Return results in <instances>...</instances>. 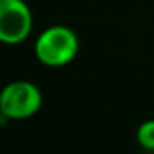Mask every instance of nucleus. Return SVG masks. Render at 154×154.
Listing matches in <instances>:
<instances>
[{
  "label": "nucleus",
  "instance_id": "1",
  "mask_svg": "<svg viewBox=\"0 0 154 154\" xmlns=\"http://www.w3.org/2000/svg\"><path fill=\"white\" fill-rule=\"evenodd\" d=\"M78 37L65 25H53L42 32L35 40V55L38 61L57 68L71 63L78 53Z\"/></svg>",
  "mask_w": 154,
  "mask_h": 154
},
{
  "label": "nucleus",
  "instance_id": "2",
  "mask_svg": "<svg viewBox=\"0 0 154 154\" xmlns=\"http://www.w3.org/2000/svg\"><path fill=\"white\" fill-rule=\"evenodd\" d=\"M42 93L30 81H12L0 93V113L10 119H25L40 109Z\"/></svg>",
  "mask_w": 154,
  "mask_h": 154
},
{
  "label": "nucleus",
  "instance_id": "3",
  "mask_svg": "<svg viewBox=\"0 0 154 154\" xmlns=\"http://www.w3.org/2000/svg\"><path fill=\"white\" fill-rule=\"evenodd\" d=\"M33 27L32 10L23 0H0V42L18 45L28 38Z\"/></svg>",
  "mask_w": 154,
  "mask_h": 154
},
{
  "label": "nucleus",
  "instance_id": "4",
  "mask_svg": "<svg viewBox=\"0 0 154 154\" xmlns=\"http://www.w3.org/2000/svg\"><path fill=\"white\" fill-rule=\"evenodd\" d=\"M137 141L144 149L154 151V119L144 121L137 129Z\"/></svg>",
  "mask_w": 154,
  "mask_h": 154
}]
</instances>
